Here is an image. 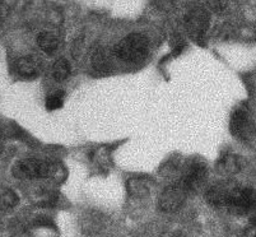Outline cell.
Segmentation results:
<instances>
[{"label":"cell","instance_id":"8","mask_svg":"<svg viewBox=\"0 0 256 237\" xmlns=\"http://www.w3.org/2000/svg\"><path fill=\"white\" fill-rule=\"evenodd\" d=\"M16 66H17L18 74L22 76L23 78H34L40 72L38 62L31 56H24L18 59Z\"/></svg>","mask_w":256,"mask_h":237},{"label":"cell","instance_id":"14","mask_svg":"<svg viewBox=\"0 0 256 237\" xmlns=\"http://www.w3.org/2000/svg\"><path fill=\"white\" fill-rule=\"evenodd\" d=\"M206 4L214 13H223L227 9V0H208Z\"/></svg>","mask_w":256,"mask_h":237},{"label":"cell","instance_id":"7","mask_svg":"<svg viewBox=\"0 0 256 237\" xmlns=\"http://www.w3.org/2000/svg\"><path fill=\"white\" fill-rule=\"evenodd\" d=\"M248 116L246 112L245 108H237L234 111L231 116V122H230V129H231V133L234 136H241L242 134L245 133L246 126H248Z\"/></svg>","mask_w":256,"mask_h":237},{"label":"cell","instance_id":"15","mask_svg":"<svg viewBox=\"0 0 256 237\" xmlns=\"http://www.w3.org/2000/svg\"><path fill=\"white\" fill-rule=\"evenodd\" d=\"M0 153H2V142H0Z\"/></svg>","mask_w":256,"mask_h":237},{"label":"cell","instance_id":"1","mask_svg":"<svg viewBox=\"0 0 256 237\" xmlns=\"http://www.w3.org/2000/svg\"><path fill=\"white\" fill-rule=\"evenodd\" d=\"M115 52L125 62H139L148 54V40L140 34H132L121 40Z\"/></svg>","mask_w":256,"mask_h":237},{"label":"cell","instance_id":"13","mask_svg":"<svg viewBox=\"0 0 256 237\" xmlns=\"http://www.w3.org/2000/svg\"><path fill=\"white\" fill-rule=\"evenodd\" d=\"M62 104H64V98H62V94H51V96L46 100V108L50 111L59 110V108H62Z\"/></svg>","mask_w":256,"mask_h":237},{"label":"cell","instance_id":"2","mask_svg":"<svg viewBox=\"0 0 256 237\" xmlns=\"http://www.w3.org/2000/svg\"><path fill=\"white\" fill-rule=\"evenodd\" d=\"M52 174V166L48 162L40 161V160H34V158L22 160L13 166V176L17 178H22V180L45 178Z\"/></svg>","mask_w":256,"mask_h":237},{"label":"cell","instance_id":"5","mask_svg":"<svg viewBox=\"0 0 256 237\" xmlns=\"http://www.w3.org/2000/svg\"><path fill=\"white\" fill-rule=\"evenodd\" d=\"M255 203V194L250 188H232L228 192V209L237 214L248 212Z\"/></svg>","mask_w":256,"mask_h":237},{"label":"cell","instance_id":"6","mask_svg":"<svg viewBox=\"0 0 256 237\" xmlns=\"http://www.w3.org/2000/svg\"><path fill=\"white\" fill-rule=\"evenodd\" d=\"M206 178V167L203 162H194V164H190V167L188 168V171L185 172L184 176L182 185L186 189L190 192V190H195L203 184V181Z\"/></svg>","mask_w":256,"mask_h":237},{"label":"cell","instance_id":"12","mask_svg":"<svg viewBox=\"0 0 256 237\" xmlns=\"http://www.w3.org/2000/svg\"><path fill=\"white\" fill-rule=\"evenodd\" d=\"M70 64L65 59H59L52 66V76L56 80H64L70 74Z\"/></svg>","mask_w":256,"mask_h":237},{"label":"cell","instance_id":"10","mask_svg":"<svg viewBox=\"0 0 256 237\" xmlns=\"http://www.w3.org/2000/svg\"><path fill=\"white\" fill-rule=\"evenodd\" d=\"M37 44L46 54H54L59 48V40L51 32H42L37 38Z\"/></svg>","mask_w":256,"mask_h":237},{"label":"cell","instance_id":"3","mask_svg":"<svg viewBox=\"0 0 256 237\" xmlns=\"http://www.w3.org/2000/svg\"><path fill=\"white\" fill-rule=\"evenodd\" d=\"M185 27L188 36L195 42L203 41L209 30V14L204 8H194L188 12L185 18Z\"/></svg>","mask_w":256,"mask_h":237},{"label":"cell","instance_id":"9","mask_svg":"<svg viewBox=\"0 0 256 237\" xmlns=\"http://www.w3.org/2000/svg\"><path fill=\"white\" fill-rule=\"evenodd\" d=\"M230 189L224 186H214L206 192V200L214 206H226L228 200Z\"/></svg>","mask_w":256,"mask_h":237},{"label":"cell","instance_id":"11","mask_svg":"<svg viewBox=\"0 0 256 237\" xmlns=\"http://www.w3.org/2000/svg\"><path fill=\"white\" fill-rule=\"evenodd\" d=\"M18 202H20L18 195L13 190L0 186V210H8V209L14 208Z\"/></svg>","mask_w":256,"mask_h":237},{"label":"cell","instance_id":"4","mask_svg":"<svg viewBox=\"0 0 256 237\" xmlns=\"http://www.w3.org/2000/svg\"><path fill=\"white\" fill-rule=\"evenodd\" d=\"M188 190L182 184H174L170 185L162 192L158 199V206L160 210L167 213L176 212L185 203L188 198Z\"/></svg>","mask_w":256,"mask_h":237}]
</instances>
